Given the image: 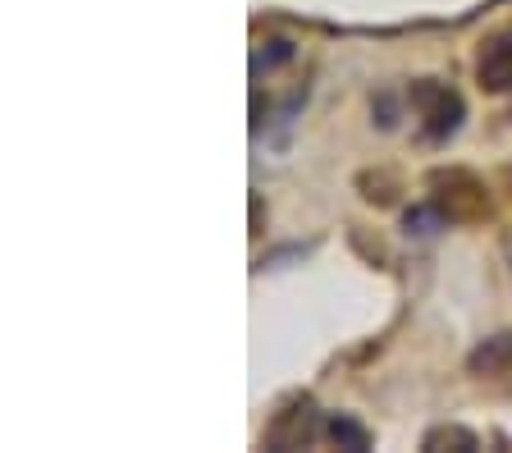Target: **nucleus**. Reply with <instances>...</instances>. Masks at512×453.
<instances>
[{
	"mask_svg": "<svg viewBox=\"0 0 512 453\" xmlns=\"http://www.w3.org/2000/svg\"><path fill=\"white\" fill-rule=\"evenodd\" d=\"M471 367L485 371V376H512V335H499L471 357Z\"/></svg>",
	"mask_w": 512,
	"mask_h": 453,
	"instance_id": "7ed1b4c3",
	"label": "nucleus"
},
{
	"mask_svg": "<svg viewBox=\"0 0 512 453\" xmlns=\"http://www.w3.org/2000/svg\"><path fill=\"white\" fill-rule=\"evenodd\" d=\"M412 110L421 115V129H426L430 142L448 138V133L462 124V97L453 92V87L435 83V78H426V83H412Z\"/></svg>",
	"mask_w": 512,
	"mask_h": 453,
	"instance_id": "f257e3e1",
	"label": "nucleus"
},
{
	"mask_svg": "<svg viewBox=\"0 0 512 453\" xmlns=\"http://www.w3.org/2000/svg\"><path fill=\"white\" fill-rule=\"evenodd\" d=\"M330 435L343 444V449H366V444H371L362 426H357V421H348V417H334L330 421Z\"/></svg>",
	"mask_w": 512,
	"mask_h": 453,
	"instance_id": "20e7f679",
	"label": "nucleus"
},
{
	"mask_svg": "<svg viewBox=\"0 0 512 453\" xmlns=\"http://www.w3.org/2000/svg\"><path fill=\"white\" fill-rule=\"evenodd\" d=\"M476 78L485 92H512V28L508 33H494L490 42L480 46Z\"/></svg>",
	"mask_w": 512,
	"mask_h": 453,
	"instance_id": "f03ea898",
	"label": "nucleus"
}]
</instances>
